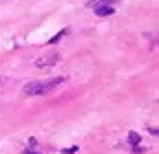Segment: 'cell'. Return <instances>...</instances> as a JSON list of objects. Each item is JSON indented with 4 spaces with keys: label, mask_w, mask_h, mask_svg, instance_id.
<instances>
[{
    "label": "cell",
    "mask_w": 159,
    "mask_h": 154,
    "mask_svg": "<svg viewBox=\"0 0 159 154\" xmlns=\"http://www.w3.org/2000/svg\"><path fill=\"white\" fill-rule=\"evenodd\" d=\"M128 141H130L133 145H139V134H137V132H130V134H128Z\"/></svg>",
    "instance_id": "8992f818"
},
{
    "label": "cell",
    "mask_w": 159,
    "mask_h": 154,
    "mask_svg": "<svg viewBox=\"0 0 159 154\" xmlns=\"http://www.w3.org/2000/svg\"><path fill=\"white\" fill-rule=\"evenodd\" d=\"M64 35H66V29H64L62 33H57V35H53L51 40H49V44H55V42H60V40H62V37H64Z\"/></svg>",
    "instance_id": "5b68a950"
},
{
    "label": "cell",
    "mask_w": 159,
    "mask_h": 154,
    "mask_svg": "<svg viewBox=\"0 0 159 154\" xmlns=\"http://www.w3.org/2000/svg\"><path fill=\"white\" fill-rule=\"evenodd\" d=\"M93 11H95V15H102V18H106V15H111V13L115 11V5H102V7H95Z\"/></svg>",
    "instance_id": "3957f363"
},
{
    "label": "cell",
    "mask_w": 159,
    "mask_h": 154,
    "mask_svg": "<svg viewBox=\"0 0 159 154\" xmlns=\"http://www.w3.org/2000/svg\"><path fill=\"white\" fill-rule=\"evenodd\" d=\"M57 60H60V53H47V55H42V57L35 60V66L38 68H49V66L57 64Z\"/></svg>",
    "instance_id": "7a4b0ae2"
},
{
    "label": "cell",
    "mask_w": 159,
    "mask_h": 154,
    "mask_svg": "<svg viewBox=\"0 0 159 154\" xmlns=\"http://www.w3.org/2000/svg\"><path fill=\"white\" fill-rule=\"evenodd\" d=\"M115 2H117V0H91L89 7L95 9V7H102V5H115Z\"/></svg>",
    "instance_id": "277c9868"
},
{
    "label": "cell",
    "mask_w": 159,
    "mask_h": 154,
    "mask_svg": "<svg viewBox=\"0 0 159 154\" xmlns=\"http://www.w3.org/2000/svg\"><path fill=\"white\" fill-rule=\"evenodd\" d=\"M64 82V77H55V79H47V82H29L25 88H22V95L25 97H38V95H49L53 92L60 84Z\"/></svg>",
    "instance_id": "6da1fadb"
},
{
    "label": "cell",
    "mask_w": 159,
    "mask_h": 154,
    "mask_svg": "<svg viewBox=\"0 0 159 154\" xmlns=\"http://www.w3.org/2000/svg\"><path fill=\"white\" fill-rule=\"evenodd\" d=\"M77 150H80L77 145H71V148H66V150H64V154H75Z\"/></svg>",
    "instance_id": "52a82bcc"
},
{
    "label": "cell",
    "mask_w": 159,
    "mask_h": 154,
    "mask_svg": "<svg viewBox=\"0 0 159 154\" xmlns=\"http://www.w3.org/2000/svg\"><path fill=\"white\" fill-rule=\"evenodd\" d=\"M25 154H40V152H33V148H27V150H25Z\"/></svg>",
    "instance_id": "ba28073f"
}]
</instances>
